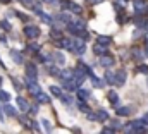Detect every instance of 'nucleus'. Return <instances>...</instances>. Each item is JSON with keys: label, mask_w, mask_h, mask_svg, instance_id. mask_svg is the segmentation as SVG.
<instances>
[{"label": "nucleus", "mask_w": 148, "mask_h": 134, "mask_svg": "<svg viewBox=\"0 0 148 134\" xmlns=\"http://www.w3.org/2000/svg\"><path fill=\"white\" fill-rule=\"evenodd\" d=\"M77 96H79V100H88L90 98V91L88 90H77Z\"/></svg>", "instance_id": "obj_22"}, {"label": "nucleus", "mask_w": 148, "mask_h": 134, "mask_svg": "<svg viewBox=\"0 0 148 134\" xmlns=\"http://www.w3.org/2000/svg\"><path fill=\"white\" fill-rule=\"evenodd\" d=\"M134 57H138V59H143V53H141L140 50H134Z\"/></svg>", "instance_id": "obj_39"}, {"label": "nucleus", "mask_w": 148, "mask_h": 134, "mask_svg": "<svg viewBox=\"0 0 148 134\" xmlns=\"http://www.w3.org/2000/svg\"><path fill=\"white\" fill-rule=\"evenodd\" d=\"M84 50H86V48H84V43H81V41H76V43H74V52H76V53L83 55Z\"/></svg>", "instance_id": "obj_14"}, {"label": "nucleus", "mask_w": 148, "mask_h": 134, "mask_svg": "<svg viewBox=\"0 0 148 134\" xmlns=\"http://www.w3.org/2000/svg\"><path fill=\"white\" fill-rule=\"evenodd\" d=\"M102 2H103V0H88V3H90V5H95V3H102Z\"/></svg>", "instance_id": "obj_41"}, {"label": "nucleus", "mask_w": 148, "mask_h": 134, "mask_svg": "<svg viewBox=\"0 0 148 134\" xmlns=\"http://www.w3.org/2000/svg\"><path fill=\"white\" fill-rule=\"evenodd\" d=\"M105 81H107L109 84H115V74H114L112 70H107V72H105Z\"/></svg>", "instance_id": "obj_18"}, {"label": "nucleus", "mask_w": 148, "mask_h": 134, "mask_svg": "<svg viewBox=\"0 0 148 134\" xmlns=\"http://www.w3.org/2000/svg\"><path fill=\"white\" fill-rule=\"evenodd\" d=\"M50 91H52L53 96H59V98H60V95H62V91H60L59 86H50Z\"/></svg>", "instance_id": "obj_27"}, {"label": "nucleus", "mask_w": 148, "mask_h": 134, "mask_svg": "<svg viewBox=\"0 0 148 134\" xmlns=\"http://www.w3.org/2000/svg\"><path fill=\"white\" fill-rule=\"evenodd\" d=\"M90 76H91V83H93V86L100 88V86H102V81H100V79H98V77H97L95 74H90Z\"/></svg>", "instance_id": "obj_28"}, {"label": "nucleus", "mask_w": 148, "mask_h": 134, "mask_svg": "<svg viewBox=\"0 0 148 134\" xmlns=\"http://www.w3.org/2000/svg\"><path fill=\"white\" fill-rule=\"evenodd\" d=\"M97 119V113H88V120H95Z\"/></svg>", "instance_id": "obj_42"}, {"label": "nucleus", "mask_w": 148, "mask_h": 134, "mask_svg": "<svg viewBox=\"0 0 148 134\" xmlns=\"http://www.w3.org/2000/svg\"><path fill=\"white\" fill-rule=\"evenodd\" d=\"M97 120H100V122L109 120V112H105V110H98V112H97Z\"/></svg>", "instance_id": "obj_12"}, {"label": "nucleus", "mask_w": 148, "mask_h": 134, "mask_svg": "<svg viewBox=\"0 0 148 134\" xmlns=\"http://www.w3.org/2000/svg\"><path fill=\"white\" fill-rule=\"evenodd\" d=\"M24 34L28 36V38H31V40H35L40 36V29H38L36 26H26L24 28Z\"/></svg>", "instance_id": "obj_3"}, {"label": "nucleus", "mask_w": 148, "mask_h": 134, "mask_svg": "<svg viewBox=\"0 0 148 134\" xmlns=\"http://www.w3.org/2000/svg\"><path fill=\"white\" fill-rule=\"evenodd\" d=\"M133 5H134V10H136V14H138V16L147 14V7H148L147 0H133Z\"/></svg>", "instance_id": "obj_1"}, {"label": "nucleus", "mask_w": 148, "mask_h": 134, "mask_svg": "<svg viewBox=\"0 0 148 134\" xmlns=\"http://www.w3.org/2000/svg\"><path fill=\"white\" fill-rule=\"evenodd\" d=\"M112 41L110 36H105V34H100L98 38H97V43H100V45H109Z\"/></svg>", "instance_id": "obj_15"}, {"label": "nucleus", "mask_w": 148, "mask_h": 134, "mask_svg": "<svg viewBox=\"0 0 148 134\" xmlns=\"http://www.w3.org/2000/svg\"><path fill=\"white\" fill-rule=\"evenodd\" d=\"M41 124H43V127L47 129V134H50V133H52V124H50V122H48L47 119H43V120H41Z\"/></svg>", "instance_id": "obj_29"}, {"label": "nucleus", "mask_w": 148, "mask_h": 134, "mask_svg": "<svg viewBox=\"0 0 148 134\" xmlns=\"http://www.w3.org/2000/svg\"><path fill=\"white\" fill-rule=\"evenodd\" d=\"M5 119H3V112H2V105H0V122H3Z\"/></svg>", "instance_id": "obj_45"}, {"label": "nucleus", "mask_w": 148, "mask_h": 134, "mask_svg": "<svg viewBox=\"0 0 148 134\" xmlns=\"http://www.w3.org/2000/svg\"><path fill=\"white\" fill-rule=\"evenodd\" d=\"M10 59H12L16 64H23V55H21L17 50H10Z\"/></svg>", "instance_id": "obj_7"}, {"label": "nucleus", "mask_w": 148, "mask_h": 134, "mask_svg": "<svg viewBox=\"0 0 148 134\" xmlns=\"http://www.w3.org/2000/svg\"><path fill=\"white\" fill-rule=\"evenodd\" d=\"M77 36H81V38H83V40H84V41H86V40H90V34L86 33V31H83V33H81V31H79V33H77Z\"/></svg>", "instance_id": "obj_35"}, {"label": "nucleus", "mask_w": 148, "mask_h": 134, "mask_svg": "<svg viewBox=\"0 0 148 134\" xmlns=\"http://www.w3.org/2000/svg\"><path fill=\"white\" fill-rule=\"evenodd\" d=\"M112 127H114V129H119V127H121V124H119L117 120H114V122H112Z\"/></svg>", "instance_id": "obj_43"}, {"label": "nucleus", "mask_w": 148, "mask_h": 134, "mask_svg": "<svg viewBox=\"0 0 148 134\" xmlns=\"http://www.w3.org/2000/svg\"><path fill=\"white\" fill-rule=\"evenodd\" d=\"M26 77H28V79L36 81L38 70H36V66H35V64H26Z\"/></svg>", "instance_id": "obj_2"}, {"label": "nucleus", "mask_w": 148, "mask_h": 134, "mask_svg": "<svg viewBox=\"0 0 148 134\" xmlns=\"http://www.w3.org/2000/svg\"><path fill=\"white\" fill-rule=\"evenodd\" d=\"M60 98H62V101H64L66 105H73V98H71L69 95H60Z\"/></svg>", "instance_id": "obj_31"}, {"label": "nucleus", "mask_w": 148, "mask_h": 134, "mask_svg": "<svg viewBox=\"0 0 148 134\" xmlns=\"http://www.w3.org/2000/svg\"><path fill=\"white\" fill-rule=\"evenodd\" d=\"M17 17L23 19V21H28V16H24V14H21V12H17Z\"/></svg>", "instance_id": "obj_38"}, {"label": "nucleus", "mask_w": 148, "mask_h": 134, "mask_svg": "<svg viewBox=\"0 0 148 134\" xmlns=\"http://www.w3.org/2000/svg\"><path fill=\"white\" fill-rule=\"evenodd\" d=\"M131 134H133V133H131Z\"/></svg>", "instance_id": "obj_50"}, {"label": "nucleus", "mask_w": 148, "mask_h": 134, "mask_svg": "<svg viewBox=\"0 0 148 134\" xmlns=\"http://www.w3.org/2000/svg\"><path fill=\"white\" fill-rule=\"evenodd\" d=\"M0 26H2V28H3L5 31H10V28H12V26H10V24H9L7 21H2V23H0Z\"/></svg>", "instance_id": "obj_34"}, {"label": "nucleus", "mask_w": 148, "mask_h": 134, "mask_svg": "<svg viewBox=\"0 0 148 134\" xmlns=\"http://www.w3.org/2000/svg\"><path fill=\"white\" fill-rule=\"evenodd\" d=\"M124 83H126V72L124 70L115 72V84H124Z\"/></svg>", "instance_id": "obj_8"}, {"label": "nucleus", "mask_w": 148, "mask_h": 134, "mask_svg": "<svg viewBox=\"0 0 148 134\" xmlns=\"http://www.w3.org/2000/svg\"><path fill=\"white\" fill-rule=\"evenodd\" d=\"M60 77H62L64 81H67V79H74V70H71V69H67V70H60Z\"/></svg>", "instance_id": "obj_11"}, {"label": "nucleus", "mask_w": 148, "mask_h": 134, "mask_svg": "<svg viewBox=\"0 0 148 134\" xmlns=\"http://www.w3.org/2000/svg\"><path fill=\"white\" fill-rule=\"evenodd\" d=\"M35 96H36V100L40 101V103H50V98H48L45 93H41V91H40L38 95H35Z\"/></svg>", "instance_id": "obj_21"}, {"label": "nucleus", "mask_w": 148, "mask_h": 134, "mask_svg": "<svg viewBox=\"0 0 148 134\" xmlns=\"http://www.w3.org/2000/svg\"><path fill=\"white\" fill-rule=\"evenodd\" d=\"M138 72H148V66H140L138 67Z\"/></svg>", "instance_id": "obj_36"}, {"label": "nucleus", "mask_w": 148, "mask_h": 134, "mask_svg": "<svg viewBox=\"0 0 148 134\" xmlns=\"http://www.w3.org/2000/svg\"><path fill=\"white\" fill-rule=\"evenodd\" d=\"M71 12H74V14H79L81 12V7L77 5V3H74V2H69V7H67Z\"/></svg>", "instance_id": "obj_23"}, {"label": "nucleus", "mask_w": 148, "mask_h": 134, "mask_svg": "<svg viewBox=\"0 0 148 134\" xmlns=\"http://www.w3.org/2000/svg\"><path fill=\"white\" fill-rule=\"evenodd\" d=\"M57 19H59V21H64L66 24H67V23H71V16H69V14H66V12H62Z\"/></svg>", "instance_id": "obj_25"}, {"label": "nucleus", "mask_w": 148, "mask_h": 134, "mask_svg": "<svg viewBox=\"0 0 148 134\" xmlns=\"http://www.w3.org/2000/svg\"><path fill=\"white\" fill-rule=\"evenodd\" d=\"M77 108H79L81 112H86V113H90V107L86 105V101H84V100H79V101H77Z\"/></svg>", "instance_id": "obj_20"}, {"label": "nucleus", "mask_w": 148, "mask_h": 134, "mask_svg": "<svg viewBox=\"0 0 148 134\" xmlns=\"http://www.w3.org/2000/svg\"><path fill=\"white\" fill-rule=\"evenodd\" d=\"M3 112H5V113H7L9 117H16V115H17V112H16V108H14L12 105H7V103L3 105Z\"/></svg>", "instance_id": "obj_10"}, {"label": "nucleus", "mask_w": 148, "mask_h": 134, "mask_svg": "<svg viewBox=\"0 0 148 134\" xmlns=\"http://www.w3.org/2000/svg\"><path fill=\"white\" fill-rule=\"evenodd\" d=\"M102 134H114V131H112V129H103Z\"/></svg>", "instance_id": "obj_44"}, {"label": "nucleus", "mask_w": 148, "mask_h": 134, "mask_svg": "<svg viewBox=\"0 0 148 134\" xmlns=\"http://www.w3.org/2000/svg\"><path fill=\"white\" fill-rule=\"evenodd\" d=\"M2 3H10V0H0Z\"/></svg>", "instance_id": "obj_46"}, {"label": "nucleus", "mask_w": 148, "mask_h": 134, "mask_svg": "<svg viewBox=\"0 0 148 134\" xmlns=\"http://www.w3.org/2000/svg\"><path fill=\"white\" fill-rule=\"evenodd\" d=\"M26 86H28V90L31 91V95H38V93L41 91V88L36 84V81H33V79H28V81H26Z\"/></svg>", "instance_id": "obj_4"}, {"label": "nucleus", "mask_w": 148, "mask_h": 134, "mask_svg": "<svg viewBox=\"0 0 148 134\" xmlns=\"http://www.w3.org/2000/svg\"><path fill=\"white\" fill-rule=\"evenodd\" d=\"M147 57H148V52H147Z\"/></svg>", "instance_id": "obj_49"}, {"label": "nucleus", "mask_w": 148, "mask_h": 134, "mask_svg": "<svg viewBox=\"0 0 148 134\" xmlns=\"http://www.w3.org/2000/svg\"><path fill=\"white\" fill-rule=\"evenodd\" d=\"M0 84H2V77H0Z\"/></svg>", "instance_id": "obj_48"}, {"label": "nucleus", "mask_w": 148, "mask_h": 134, "mask_svg": "<svg viewBox=\"0 0 148 134\" xmlns=\"http://www.w3.org/2000/svg\"><path fill=\"white\" fill-rule=\"evenodd\" d=\"M43 2H47V3H53L55 0H43Z\"/></svg>", "instance_id": "obj_47"}, {"label": "nucleus", "mask_w": 148, "mask_h": 134, "mask_svg": "<svg viewBox=\"0 0 148 134\" xmlns=\"http://www.w3.org/2000/svg\"><path fill=\"white\" fill-rule=\"evenodd\" d=\"M141 124H143V126H147L148 124V113L145 115V117H141Z\"/></svg>", "instance_id": "obj_40"}, {"label": "nucleus", "mask_w": 148, "mask_h": 134, "mask_svg": "<svg viewBox=\"0 0 148 134\" xmlns=\"http://www.w3.org/2000/svg\"><path fill=\"white\" fill-rule=\"evenodd\" d=\"M93 52H95V55H107V45H100V43H97L95 48H93Z\"/></svg>", "instance_id": "obj_5"}, {"label": "nucleus", "mask_w": 148, "mask_h": 134, "mask_svg": "<svg viewBox=\"0 0 148 134\" xmlns=\"http://www.w3.org/2000/svg\"><path fill=\"white\" fill-rule=\"evenodd\" d=\"M28 50H29V52H36L38 45H35V43H33V45H29V46H28Z\"/></svg>", "instance_id": "obj_37"}, {"label": "nucleus", "mask_w": 148, "mask_h": 134, "mask_svg": "<svg viewBox=\"0 0 148 134\" xmlns=\"http://www.w3.org/2000/svg\"><path fill=\"white\" fill-rule=\"evenodd\" d=\"M38 16H40V17H41V21H43V23H47V24H52V23H53V19H52L50 16H47V14H43V12H40Z\"/></svg>", "instance_id": "obj_24"}, {"label": "nucleus", "mask_w": 148, "mask_h": 134, "mask_svg": "<svg viewBox=\"0 0 148 134\" xmlns=\"http://www.w3.org/2000/svg\"><path fill=\"white\" fill-rule=\"evenodd\" d=\"M0 100L7 103V101L10 100V95H9V93H5V91H0Z\"/></svg>", "instance_id": "obj_33"}, {"label": "nucleus", "mask_w": 148, "mask_h": 134, "mask_svg": "<svg viewBox=\"0 0 148 134\" xmlns=\"http://www.w3.org/2000/svg\"><path fill=\"white\" fill-rule=\"evenodd\" d=\"M64 88H66L67 91H74V90L77 88V84L74 83V79H67V81H64Z\"/></svg>", "instance_id": "obj_13"}, {"label": "nucleus", "mask_w": 148, "mask_h": 134, "mask_svg": "<svg viewBox=\"0 0 148 134\" xmlns=\"http://www.w3.org/2000/svg\"><path fill=\"white\" fill-rule=\"evenodd\" d=\"M48 72H50V74H53V76H60V70H59L55 66H50V67H48Z\"/></svg>", "instance_id": "obj_32"}, {"label": "nucleus", "mask_w": 148, "mask_h": 134, "mask_svg": "<svg viewBox=\"0 0 148 134\" xmlns=\"http://www.w3.org/2000/svg\"><path fill=\"white\" fill-rule=\"evenodd\" d=\"M107 98H109V101H110L112 105H117L119 103V95L115 91H109V96Z\"/></svg>", "instance_id": "obj_17"}, {"label": "nucleus", "mask_w": 148, "mask_h": 134, "mask_svg": "<svg viewBox=\"0 0 148 134\" xmlns=\"http://www.w3.org/2000/svg\"><path fill=\"white\" fill-rule=\"evenodd\" d=\"M17 105H19V108H21V110H23V112H26V110H29V103H28V101L24 100V98H23V96H17Z\"/></svg>", "instance_id": "obj_9"}, {"label": "nucleus", "mask_w": 148, "mask_h": 134, "mask_svg": "<svg viewBox=\"0 0 148 134\" xmlns=\"http://www.w3.org/2000/svg\"><path fill=\"white\" fill-rule=\"evenodd\" d=\"M50 34H52V38H53V40H57V41L62 38V33H60L59 29H52V33H50Z\"/></svg>", "instance_id": "obj_30"}, {"label": "nucleus", "mask_w": 148, "mask_h": 134, "mask_svg": "<svg viewBox=\"0 0 148 134\" xmlns=\"http://www.w3.org/2000/svg\"><path fill=\"white\" fill-rule=\"evenodd\" d=\"M129 113H131V108H129V107H119V108H117V115L127 117Z\"/></svg>", "instance_id": "obj_16"}, {"label": "nucleus", "mask_w": 148, "mask_h": 134, "mask_svg": "<svg viewBox=\"0 0 148 134\" xmlns=\"http://www.w3.org/2000/svg\"><path fill=\"white\" fill-rule=\"evenodd\" d=\"M52 59H53L57 64H64V62H66V59H64V55H62L60 52H55V53L52 55Z\"/></svg>", "instance_id": "obj_19"}, {"label": "nucleus", "mask_w": 148, "mask_h": 134, "mask_svg": "<svg viewBox=\"0 0 148 134\" xmlns=\"http://www.w3.org/2000/svg\"><path fill=\"white\" fill-rule=\"evenodd\" d=\"M100 64H102L103 67H110V66H114V59H112L110 55H102Z\"/></svg>", "instance_id": "obj_6"}, {"label": "nucleus", "mask_w": 148, "mask_h": 134, "mask_svg": "<svg viewBox=\"0 0 148 134\" xmlns=\"http://www.w3.org/2000/svg\"><path fill=\"white\" fill-rule=\"evenodd\" d=\"M74 26H76V29H77V33H79L81 29L86 28V23H84V21H74Z\"/></svg>", "instance_id": "obj_26"}]
</instances>
